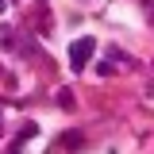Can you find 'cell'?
<instances>
[{"mask_svg":"<svg viewBox=\"0 0 154 154\" xmlns=\"http://www.w3.org/2000/svg\"><path fill=\"white\" fill-rule=\"evenodd\" d=\"M62 143H66V150H81V146H85V135H81V131H66Z\"/></svg>","mask_w":154,"mask_h":154,"instance_id":"2","label":"cell"},{"mask_svg":"<svg viewBox=\"0 0 154 154\" xmlns=\"http://www.w3.org/2000/svg\"><path fill=\"white\" fill-rule=\"evenodd\" d=\"M93 50H96V38H89V35L73 38V42H69V66H73V69H85L89 58H93Z\"/></svg>","mask_w":154,"mask_h":154,"instance_id":"1","label":"cell"},{"mask_svg":"<svg viewBox=\"0 0 154 154\" xmlns=\"http://www.w3.org/2000/svg\"><path fill=\"white\" fill-rule=\"evenodd\" d=\"M0 12H4V0H0Z\"/></svg>","mask_w":154,"mask_h":154,"instance_id":"4","label":"cell"},{"mask_svg":"<svg viewBox=\"0 0 154 154\" xmlns=\"http://www.w3.org/2000/svg\"><path fill=\"white\" fill-rule=\"evenodd\" d=\"M58 104H62V108L69 112V108H73L77 100H73V93H69V89H58Z\"/></svg>","mask_w":154,"mask_h":154,"instance_id":"3","label":"cell"}]
</instances>
